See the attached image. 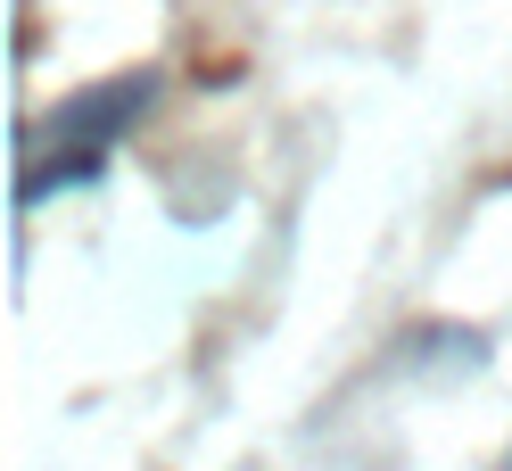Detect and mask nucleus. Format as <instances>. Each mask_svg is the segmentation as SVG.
<instances>
[{
  "instance_id": "f257e3e1",
  "label": "nucleus",
  "mask_w": 512,
  "mask_h": 471,
  "mask_svg": "<svg viewBox=\"0 0 512 471\" xmlns=\"http://www.w3.org/2000/svg\"><path fill=\"white\" fill-rule=\"evenodd\" d=\"M157 91H166V67H116V75H100V83L67 91L58 108H42V116L17 133V207L42 215L50 199L91 191V182L116 166V149L149 124Z\"/></svg>"
},
{
  "instance_id": "f03ea898",
  "label": "nucleus",
  "mask_w": 512,
  "mask_h": 471,
  "mask_svg": "<svg viewBox=\"0 0 512 471\" xmlns=\"http://www.w3.org/2000/svg\"><path fill=\"white\" fill-rule=\"evenodd\" d=\"M496 471H512V447H504V455H496Z\"/></svg>"
}]
</instances>
